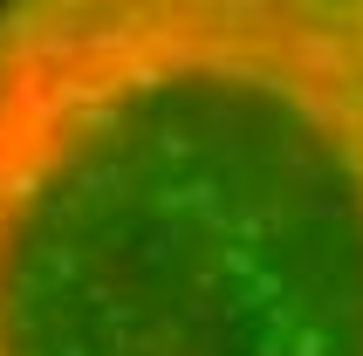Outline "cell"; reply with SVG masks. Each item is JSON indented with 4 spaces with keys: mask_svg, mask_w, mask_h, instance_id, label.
Returning a JSON list of instances; mask_svg holds the SVG:
<instances>
[{
    "mask_svg": "<svg viewBox=\"0 0 363 356\" xmlns=\"http://www.w3.org/2000/svg\"><path fill=\"white\" fill-rule=\"evenodd\" d=\"M0 356H363V0H0Z\"/></svg>",
    "mask_w": 363,
    "mask_h": 356,
    "instance_id": "6da1fadb",
    "label": "cell"
}]
</instances>
